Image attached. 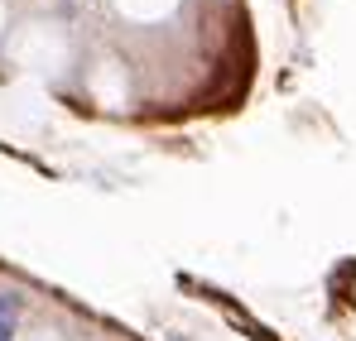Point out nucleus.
<instances>
[{
    "instance_id": "nucleus-1",
    "label": "nucleus",
    "mask_w": 356,
    "mask_h": 341,
    "mask_svg": "<svg viewBox=\"0 0 356 341\" xmlns=\"http://www.w3.org/2000/svg\"><path fill=\"white\" fill-rule=\"evenodd\" d=\"M15 317H19V303H15V298H0V327L15 332Z\"/></svg>"
}]
</instances>
